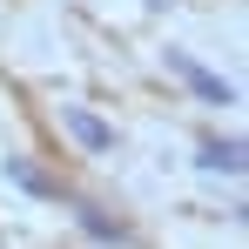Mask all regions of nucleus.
<instances>
[{
	"label": "nucleus",
	"mask_w": 249,
	"mask_h": 249,
	"mask_svg": "<svg viewBox=\"0 0 249 249\" xmlns=\"http://www.w3.org/2000/svg\"><path fill=\"white\" fill-rule=\"evenodd\" d=\"M68 128L81 135L88 148H115V128H108V122H94V115H81V108H68Z\"/></svg>",
	"instance_id": "nucleus-1"
},
{
	"label": "nucleus",
	"mask_w": 249,
	"mask_h": 249,
	"mask_svg": "<svg viewBox=\"0 0 249 249\" xmlns=\"http://www.w3.org/2000/svg\"><path fill=\"white\" fill-rule=\"evenodd\" d=\"M236 155H243L236 142H229V148H222V142H209V148H202V162H209V168H236Z\"/></svg>",
	"instance_id": "nucleus-3"
},
{
	"label": "nucleus",
	"mask_w": 249,
	"mask_h": 249,
	"mask_svg": "<svg viewBox=\"0 0 249 249\" xmlns=\"http://www.w3.org/2000/svg\"><path fill=\"white\" fill-rule=\"evenodd\" d=\"M88 236H101V243H122V222H108V215H94V209H81Z\"/></svg>",
	"instance_id": "nucleus-2"
}]
</instances>
